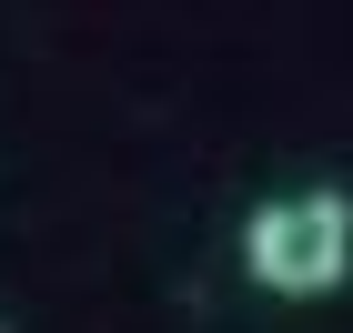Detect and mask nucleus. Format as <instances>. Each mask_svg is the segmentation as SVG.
Returning a JSON list of instances; mask_svg holds the SVG:
<instances>
[{
    "mask_svg": "<svg viewBox=\"0 0 353 333\" xmlns=\"http://www.w3.org/2000/svg\"><path fill=\"white\" fill-rule=\"evenodd\" d=\"M243 283L272 303H333L353 283V192L343 182H293L243 212Z\"/></svg>",
    "mask_w": 353,
    "mask_h": 333,
    "instance_id": "obj_1",
    "label": "nucleus"
}]
</instances>
